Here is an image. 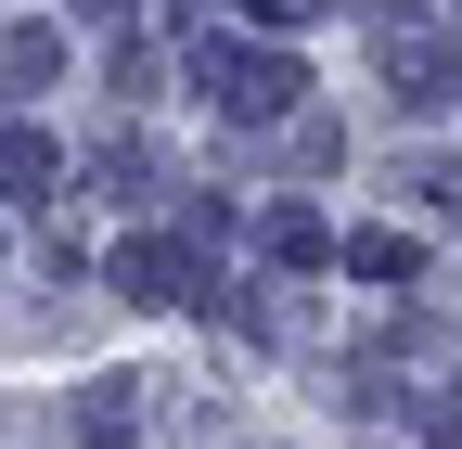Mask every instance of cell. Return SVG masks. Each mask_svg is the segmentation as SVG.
I'll list each match as a JSON object with an SVG mask.
<instances>
[{"instance_id":"4","label":"cell","mask_w":462,"mask_h":449,"mask_svg":"<svg viewBox=\"0 0 462 449\" xmlns=\"http://www.w3.org/2000/svg\"><path fill=\"white\" fill-rule=\"evenodd\" d=\"M437 436H449V449H462V385H449V411H437Z\"/></svg>"},{"instance_id":"2","label":"cell","mask_w":462,"mask_h":449,"mask_svg":"<svg viewBox=\"0 0 462 449\" xmlns=\"http://www.w3.org/2000/svg\"><path fill=\"white\" fill-rule=\"evenodd\" d=\"M78 436H90V449H129V436H142V411H129V385H90V411H78Z\"/></svg>"},{"instance_id":"3","label":"cell","mask_w":462,"mask_h":449,"mask_svg":"<svg viewBox=\"0 0 462 449\" xmlns=\"http://www.w3.org/2000/svg\"><path fill=\"white\" fill-rule=\"evenodd\" d=\"M257 14H270V26H296V14H321V0H257Z\"/></svg>"},{"instance_id":"1","label":"cell","mask_w":462,"mask_h":449,"mask_svg":"<svg viewBox=\"0 0 462 449\" xmlns=\"http://www.w3.org/2000/svg\"><path fill=\"white\" fill-rule=\"evenodd\" d=\"M206 90L231 116H282V103H296V65H282V51H206Z\"/></svg>"}]
</instances>
